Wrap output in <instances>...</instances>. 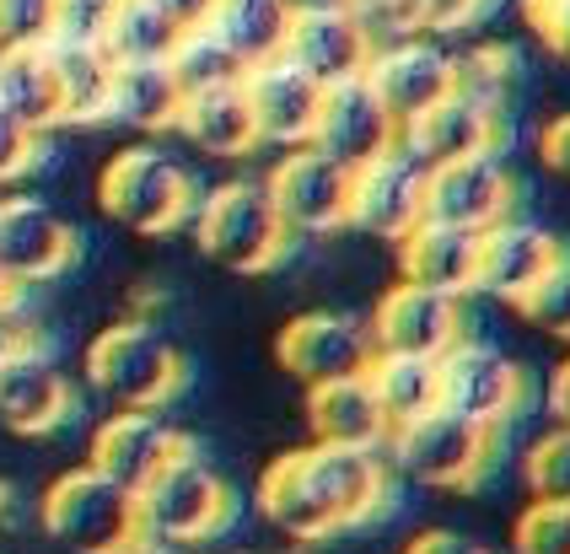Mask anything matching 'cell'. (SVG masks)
Listing matches in <instances>:
<instances>
[{"label": "cell", "mask_w": 570, "mask_h": 554, "mask_svg": "<svg viewBox=\"0 0 570 554\" xmlns=\"http://www.w3.org/2000/svg\"><path fill=\"white\" fill-rule=\"evenodd\" d=\"M307 431H313V442H323V447L382 453L387 447V421H382L377 398H372L366 372L307 388Z\"/></svg>", "instance_id": "obj_24"}, {"label": "cell", "mask_w": 570, "mask_h": 554, "mask_svg": "<svg viewBox=\"0 0 570 554\" xmlns=\"http://www.w3.org/2000/svg\"><path fill=\"white\" fill-rule=\"evenodd\" d=\"M173 130L189 140L194 151L216 157V162H237L258 151L254 135V113H248V98H243V81L237 87H210V92H189L184 108H178V125Z\"/></svg>", "instance_id": "obj_25"}, {"label": "cell", "mask_w": 570, "mask_h": 554, "mask_svg": "<svg viewBox=\"0 0 570 554\" xmlns=\"http://www.w3.org/2000/svg\"><path fill=\"white\" fill-rule=\"evenodd\" d=\"M76 227L65 221L49 199L6 195L0 199V269L17 291L49 286L76 264Z\"/></svg>", "instance_id": "obj_16"}, {"label": "cell", "mask_w": 570, "mask_h": 554, "mask_svg": "<svg viewBox=\"0 0 570 554\" xmlns=\"http://www.w3.org/2000/svg\"><path fill=\"white\" fill-rule=\"evenodd\" d=\"M49 66H55V92H60V125H102L108 87H114L108 49L49 38Z\"/></svg>", "instance_id": "obj_27"}, {"label": "cell", "mask_w": 570, "mask_h": 554, "mask_svg": "<svg viewBox=\"0 0 570 554\" xmlns=\"http://www.w3.org/2000/svg\"><path fill=\"white\" fill-rule=\"evenodd\" d=\"M404 554H490V550L474 544V538H463L458 527H425V533H414L404 544Z\"/></svg>", "instance_id": "obj_43"}, {"label": "cell", "mask_w": 570, "mask_h": 554, "mask_svg": "<svg viewBox=\"0 0 570 554\" xmlns=\"http://www.w3.org/2000/svg\"><path fill=\"white\" fill-rule=\"evenodd\" d=\"M38 517H43V533L70 554H146L135 489L114 485L92 463L60 474L43 495Z\"/></svg>", "instance_id": "obj_7"}, {"label": "cell", "mask_w": 570, "mask_h": 554, "mask_svg": "<svg viewBox=\"0 0 570 554\" xmlns=\"http://www.w3.org/2000/svg\"><path fill=\"white\" fill-rule=\"evenodd\" d=\"M372 33L350 17L340 0H296L291 6V28H285L281 60H291L296 70H307L317 87H334L361 76L372 60Z\"/></svg>", "instance_id": "obj_18"}, {"label": "cell", "mask_w": 570, "mask_h": 554, "mask_svg": "<svg viewBox=\"0 0 570 554\" xmlns=\"http://www.w3.org/2000/svg\"><path fill=\"white\" fill-rule=\"evenodd\" d=\"M43 151H49V135L28 130L22 119H11V113L0 108V184H17V178H28Z\"/></svg>", "instance_id": "obj_38"}, {"label": "cell", "mask_w": 570, "mask_h": 554, "mask_svg": "<svg viewBox=\"0 0 570 554\" xmlns=\"http://www.w3.org/2000/svg\"><path fill=\"white\" fill-rule=\"evenodd\" d=\"M97 205L108 210V221H119L135 237H167L194 216L199 184L173 151L125 146L97 172Z\"/></svg>", "instance_id": "obj_5"}, {"label": "cell", "mask_w": 570, "mask_h": 554, "mask_svg": "<svg viewBox=\"0 0 570 554\" xmlns=\"http://www.w3.org/2000/svg\"><path fill=\"white\" fill-rule=\"evenodd\" d=\"M87 383L114 409H167L189 383V360L151 318H119L87 345Z\"/></svg>", "instance_id": "obj_3"}, {"label": "cell", "mask_w": 570, "mask_h": 554, "mask_svg": "<svg viewBox=\"0 0 570 554\" xmlns=\"http://www.w3.org/2000/svg\"><path fill=\"white\" fill-rule=\"evenodd\" d=\"M275 216L291 237H334L350 231V167L323 157L317 146H291L264 172Z\"/></svg>", "instance_id": "obj_9"}, {"label": "cell", "mask_w": 570, "mask_h": 554, "mask_svg": "<svg viewBox=\"0 0 570 554\" xmlns=\"http://www.w3.org/2000/svg\"><path fill=\"white\" fill-rule=\"evenodd\" d=\"M393 501V468L382 453L307 442L275 457L258 479V512L296 544H334Z\"/></svg>", "instance_id": "obj_1"}, {"label": "cell", "mask_w": 570, "mask_h": 554, "mask_svg": "<svg viewBox=\"0 0 570 554\" xmlns=\"http://www.w3.org/2000/svg\"><path fill=\"white\" fill-rule=\"evenodd\" d=\"M425 221V162L410 157L399 140L350 167V231L372 243H399Z\"/></svg>", "instance_id": "obj_11"}, {"label": "cell", "mask_w": 570, "mask_h": 554, "mask_svg": "<svg viewBox=\"0 0 570 554\" xmlns=\"http://www.w3.org/2000/svg\"><path fill=\"white\" fill-rule=\"evenodd\" d=\"M436 398L452 415L511 431L528 409V372L490 339L463 334L446 356H436Z\"/></svg>", "instance_id": "obj_8"}, {"label": "cell", "mask_w": 570, "mask_h": 554, "mask_svg": "<svg viewBox=\"0 0 570 554\" xmlns=\"http://www.w3.org/2000/svg\"><path fill=\"white\" fill-rule=\"evenodd\" d=\"M361 81L372 87V98L382 102V113L404 130L414 113H425L431 102L446 98V92L458 87V55L431 33L387 38V43L372 49Z\"/></svg>", "instance_id": "obj_10"}, {"label": "cell", "mask_w": 570, "mask_h": 554, "mask_svg": "<svg viewBox=\"0 0 570 554\" xmlns=\"http://www.w3.org/2000/svg\"><path fill=\"white\" fill-rule=\"evenodd\" d=\"M560 237L528 216H507L490 231H479V264H474V296L490 301H517L539 280L549 264L560 259Z\"/></svg>", "instance_id": "obj_21"}, {"label": "cell", "mask_w": 570, "mask_h": 554, "mask_svg": "<svg viewBox=\"0 0 570 554\" xmlns=\"http://www.w3.org/2000/svg\"><path fill=\"white\" fill-rule=\"evenodd\" d=\"M366 328H372V350H382V356L436 360L469 334V301L431 291V286H414V280H399V286H387L377 296Z\"/></svg>", "instance_id": "obj_12"}, {"label": "cell", "mask_w": 570, "mask_h": 554, "mask_svg": "<svg viewBox=\"0 0 570 554\" xmlns=\"http://www.w3.org/2000/svg\"><path fill=\"white\" fill-rule=\"evenodd\" d=\"M184 33L189 28H178L173 17H161L151 0H119V11H114V22L102 33V49L119 66H129V60H167Z\"/></svg>", "instance_id": "obj_31"}, {"label": "cell", "mask_w": 570, "mask_h": 554, "mask_svg": "<svg viewBox=\"0 0 570 554\" xmlns=\"http://www.w3.org/2000/svg\"><path fill=\"white\" fill-rule=\"evenodd\" d=\"M522 11H528L533 38H539L554 60L570 66V0H522Z\"/></svg>", "instance_id": "obj_40"}, {"label": "cell", "mask_w": 570, "mask_h": 554, "mask_svg": "<svg viewBox=\"0 0 570 554\" xmlns=\"http://www.w3.org/2000/svg\"><path fill=\"white\" fill-rule=\"evenodd\" d=\"M0 108L22 119L28 130H60V92H55V66L49 43L32 49H0Z\"/></svg>", "instance_id": "obj_28"}, {"label": "cell", "mask_w": 570, "mask_h": 554, "mask_svg": "<svg viewBox=\"0 0 570 554\" xmlns=\"http://www.w3.org/2000/svg\"><path fill=\"white\" fill-rule=\"evenodd\" d=\"M507 216H517V172H511L501 151H479V157L425 167V221L490 231Z\"/></svg>", "instance_id": "obj_14"}, {"label": "cell", "mask_w": 570, "mask_h": 554, "mask_svg": "<svg viewBox=\"0 0 570 554\" xmlns=\"http://www.w3.org/2000/svg\"><path fill=\"white\" fill-rule=\"evenodd\" d=\"M178 108H184V92H178L167 60H129V66L114 60V87H108V113H102V125L161 135V130L178 125Z\"/></svg>", "instance_id": "obj_26"}, {"label": "cell", "mask_w": 570, "mask_h": 554, "mask_svg": "<svg viewBox=\"0 0 570 554\" xmlns=\"http://www.w3.org/2000/svg\"><path fill=\"white\" fill-rule=\"evenodd\" d=\"M76 415V388L32 334L0 339V425L17 436H49Z\"/></svg>", "instance_id": "obj_13"}, {"label": "cell", "mask_w": 570, "mask_h": 554, "mask_svg": "<svg viewBox=\"0 0 570 554\" xmlns=\"http://www.w3.org/2000/svg\"><path fill=\"white\" fill-rule=\"evenodd\" d=\"M399 146L425 167L479 157V151H501L507 146V108L469 92V87H452L446 98H436L425 113H414L399 130Z\"/></svg>", "instance_id": "obj_17"}, {"label": "cell", "mask_w": 570, "mask_h": 554, "mask_svg": "<svg viewBox=\"0 0 570 554\" xmlns=\"http://www.w3.org/2000/svg\"><path fill=\"white\" fill-rule=\"evenodd\" d=\"M522 479H528V495H533V501H560V506H570V431L566 425H549L543 436L528 442Z\"/></svg>", "instance_id": "obj_34"}, {"label": "cell", "mask_w": 570, "mask_h": 554, "mask_svg": "<svg viewBox=\"0 0 570 554\" xmlns=\"http://www.w3.org/2000/svg\"><path fill=\"white\" fill-rule=\"evenodd\" d=\"M484 0H420V33L431 38H452L463 28H474Z\"/></svg>", "instance_id": "obj_41"}, {"label": "cell", "mask_w": 570, "mask_h": 554, "mask_svg": "<svg viewBox=\"0 0 570 554\" xmlns=\"http://www.w3.org/2000/svg\"><path fill=\"white\" fill-rule=\"evenodd\" d=\"M340 6L372 33V43L420 33V0H340Z\"/></svg>", "instance_id": "obj_37"}, {"label": "cell", "mask_w": 570, "mask_h": 554, "mask_svg": "<svg viewBox=\"0 0 570 554\" xmlns=\"http://www.w3.org/2000/svg\"><path fill=\"white\" fill-rule=\"evenodd\" d=\"M543 404H549V421L570 431V356L549 372V388H543Z\"/></svg>", "instance_id": "obj_44"}, {"label": "cell", "mask_w": 570, "mask_h": 554, "mask_svg": "<svg viewBox=\"0 0 570 554\" xmlns=\"http://www.w3.org/2000/svg\"><path fill=\"white\" fill-rule=\"evenodd\" d=\"M501 436L495 425H479L469 415H452V409H425L414 421L393 425L387 431V468L393 479H414V485L431 489H479L490 479L495 457H501Z\"/></svg>", "instance_id": "obj_2"}, {"label": "cell", "mask_w": 570, "mask_h": 554, "mask_svg": "<svg viewBox=\"0 0 570 554\" xmlns=\"http://www.w3.org/2000/svg\"><path fill=\"white\" fill-rule=\"evenodd\" d=\"M291 6L296 0H216L205 28L222 38L243 66H258V60L281 55L285 28H291Z\"/></svg>", "instance_id": "obj_29"}, {"label": "cell", "mask_w": 570, "mask_h": 554, "mask_svg": "<svg viewBox=\"0 0 570 554\" xmlns=\"http://www.w3.org/2000/svg\"><path fill=\"white\" fill-rule=\"evenodd\" d=\"M539 157H543V167H549V172L570 178V108H566V113H554V119L539 130Z\"/></svg>", "instance_id": "obj_42"}, {"label": "cell", "mask_w": 570, "mask_h": 554, "mask_svg": "<svg viewBox=\"0 0 570 554\" xmlns=\"http://www.w3.org/2000/svg\"><path fill=\"white\" fill-rule=\"evenodd\" d=\"M243 98H248V113H254V135L258 146H307L313 140V119L317 102H323V87H317L307 70H296L291 60H258V66L243 70Z\"/></svg>", "instance_id": "obj_20"}, {"label": "cell", "mask_w": 570, "mask_h": 554, "mask_svg": "<svg viewBox=\"0 0 570 554\" xmlns=\"http://www.w3.org/2000/svg\"><path fill=\"white\" fill-rule=\"evenodd\" d=\"M399 140V125L382 113V102L372 98V87L361 81V76H350V81H334V87H323V102H317V119H313V140L323 157H334V162H366V157H377Z\"/></svg>", "instance_id": "obj_22"}, {"label": "cell", "mask_w": 570, "mask_h": 554, "mask_svg": "<svg viewBox=\"0 0 570 554\" xmlns=\"http://www.w3.org/2000/svg\"><path fill=\"white\" fill-rule=\"evenodd\" d=\"M517 554H570V506L560 501H528L511 527Z\"/></svg>", "instance_id": "obj_35"}, {"label": "cell", "mask_w": 570, "mask_h": 554, "mask_svg": "<svg viewBox=\"0 0 570 554\" xmlns=\"http://www.w3.org/2000/svg\"><path fill=\"white\" fill-rule=\"evenodd\" d=\"M275 356L302 388H317V383H334V377H361L377 350H372L366 318L340 313V307H313V313H296L281 328Z\"/></svg>", "instance_id": "obj_15"}, {"label": "cell", "mask_w": 570, "mask_h": 554, "mask_svg": "<svg viewBox=\"0 0 570 554\" xmlns=\"http://www.w3.org/2000/svg\"><path fill=\"white\" fill-rule=\"evenodd\" d=\"M140 501V533H146V554L151 550H189V544H210L226 533V522L237 512L232 485L199 447H184L178 457L161 463V474L135 495Z\"/></svg>", "instance_id": "obj_4"}, {"label": "cell", "mask_w": 570, "mask_h": 554, "mask_svg": "<svg viewBox=\"0 0 570 554\" xmlns=\"http://www.w3.org/2000/svg\"><path fill=\"white\" fill-rule=\"evenodd\" d=\"M184 447H189V436L167 421L161 409H119V415H108L92 431L87 463H92L97 474H108L114 485L140 495L161 474V463L178 457Z\"/></svg>", "instance_id": "obj_19"}, {"label": "cell", "mask_w": 570, "mask_h": 554, "mask_svg": "<svg viewBox=\"0 0 570 554\" xmlns=\"http://www.w3.org/2000/svg\"><path fill=\"white\" fill-rule=\"evenodd\" d=\"M399 275L414 286H431L446 296H474V264H479V231L442 227V221H420L399 243Z\"/></svg>", "instance_id": "obj_23"}, {"label": "cell", "mask_w": 570, "mask_h": 554, "mask_svg": "<svg viewBox=\"0 0 570 554\" xmlns=\"http://www.w3.org/2000/svg\"><path fill=\"white\" fill-rule=\"evenodd\" d=\"M11 501H17V489H11V485H0V522H11V517H17V506H11Z\"/></svg>", "instance_id": "obj_47"}, {"label": "cell", "mask_w": 570, "mask_h": 554, "mask_svg": "<svg viewBox=\"0 0 570 554\" xmlns=\"http://www.w3.org/2000/svg\"><path fill=\"white\" fill-rule=\"evenodd\" d=\"M366 383H372V398H377L387 431L442 404L436 398V360L425 356H382L377 350L372 366H366Z\"/></svg>", "instance_id": "obj_30"}, {"label": "cell", "mask_w": 570, "mask_h": 554, "mask_svg": "<svg viewBox=\"0 0 570 554\" xmlns=\"http://www.w3.org/2000/svg\"><path fill=\"white\" fill-rule=\"evenodd\" d=\"M511 307L549 339H570V248H560V259L549 264Z\"/></svg>", "instance_id": "obj_33"}, {"label": "cell", "mask_w": 570, "mask_h": 554, "mask_svg": "<svg viewBox=\"0 0 570 554\" xmlns=\"http://www.w3.org/2000/svg\"><path fill=\"white\" fill-rule=\"evenodd\" d=\"M167 70H173L178 92L189 98V92H210V87H237L248 66L210 28H189V33L178 38V49L167 55Z\"/></svg>", "instance_id": "obj_32"}, {"label": "cell", "mask_w": 570, "mask_h": 554, "mask_svg": "<svg viewBox=\"0 0 570 554\" xmlns=\"http://www.w3.org/2000/svg\"><path fill=\"white\" fill-rule=\"evenodd\" d=\"M189 227L199 254L210 264H222V269H232V275H264L296 243L281 227L264 178H226V184H216L210 195H199Z\"/></svg>", "instance_id": "obj_6"}, {"label": "cell", "mask_w": 570, "mask_h": 554, "mask_svg": "<svg viewBox=\"0 0 570 554\" xmlns=\"http://www.w3.org/2000/svg\"><path fill=\"white\" fill-rule=\"evenodd\" d=\"M119 0H55V38L65 43H102Z\"/></svg>", "instance_id": "obj_39"}, {"label": "cell", "mask_w": 570, "mask_h": 554, "mask_svg": "<svg viewBox=\"0 0 570 554\" xmlns=\"http://www.w3.org/2000/svg\"><path fill=\"white\" fill-rule=\"evenodd\" d=\"M17 301H22V291H17V286L6 280V269H0V318H6V313H17Z\"/></svg>", "instance_id": "obj_46"}, {"label": "cell", "mask_w": 570, "mask_h": 554, "mask_svg": "<svg viewBox=\"0 0 570 554\" xmlns=\"http://www.w3.org/2000/svg\"><path fill=\"white\" fill-rule=\"evenodd\" d=\"M161 17H173L178 28H205V17H210V6L216 0H151Z\"/></svg>", "instance_id": "obj_45"}, {"label": "cell", "mask_w": 570, "mask_h": 554, "mask_svg": "<svg viewBox=\"0 0 570 554\" xmlns=\"http://www.w3.org/2000/svg\"><path fill=\"white\" fill-rule=\"evenodd\" d=\"M55 38V0H0V49H32Z\"/></svg>", "instance_id": "obj_36"}]
</instances>
